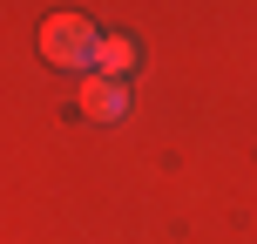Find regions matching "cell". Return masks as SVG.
<instances>
[{
	"instance_id": "3",
	"label": "cell",
	"mask_w": 257,
	"mask_h": 244,
	"mask_svg": "<svg viewBox=\"0 0 257 244\" xmlns=\"http://www.w3.org/2000/svg\"><path fill=\"white\" fill-rule=\"evenodd\" d=\"M128 68H136V41H128V34H102V41H95V68H88V75L128 82Z\"/></svg>"
},
{
	"instance_id": "1",
	"label": "cell",
	"mask_w": 257,
	"mask_h": 244,
	"mask_svg": "<svg viewBox=\"0 0 257 244\" xmlns=\"http://www.w3.org/2000/svg\"><path fill=\"white\" fill-rule=\"evenodd\" d=\"M95 27L81 21V14H48L41 21V54H48L54 68H95Z\"/></svg>"
},
{
	"instance_id": "2",
	"label": "cell",
	"mask_w": 257,
	"mask_h": 244,
	"mask_svg": "<svg viewBox=\"0 0 257 244\" xmlns=\"http://www.w3.org/2000/svg\"><path fill=\"white\" fill-rule=\"evenodd\" d=\"M75 102H81V116H95V122H115V116H128V82H108V75H81Z\"/></svg>"
}]
</instances>
